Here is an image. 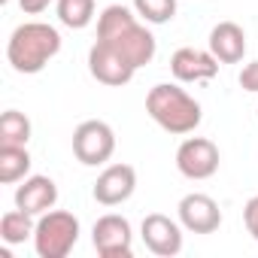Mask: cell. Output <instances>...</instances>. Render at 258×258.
Listing matches in <instances>:
<instances>
[{
    "label": "cell",
    "mask_w": 258,
    "mask_h": 258,
    "mask_svg": "<svg viewBox=\"0 0 258 258\" xmlns=\"http://www.w3.org/2000/svg\"><path fill=\"white\" fill-rule=\"evenodd\" d=\"M31 118L19 109H7L0 115V146H28Z\"/></svg>",
    "instance_id": "17"
},
{
    "label": "cell",
    "mask_w": 258,
    "mask_h": 258,
    "mask_svg": "<svg viewBox=\"0 0 258 258\" xmlns=\"http://www.w3.org/2000/svg\"><path fill=\"white\" fill-rule=\"evenodd\" d=\"M170 73L179 82H210L219 73V58L213 52L182 46V49H176L170 55Z\"/></svg>",
    "instance_id": "12"
},
{
    "label": "cell",
    "mask_w": 258,
    "mask_h": 258,
    "mask_svg": "<svg viewBox=\"0 0 258 258\" xmlns=\"http://www.w3.org/2000/svg\"><path fill=\"white\" fill-rule=\"evenodd\" d=\"M0 4H10V0H0Z\"/></svg>",
    "instance_id": "23"
},
{
    "label": "cell",
    "mask_w": 258,
    "mask_h": 258,
    "mask_svg": "<svg viewBox=\"0 0 258 258\" xmlns=\"http://www.w3.org/2000/svg\"><path fill=\"white\" fill-rule=\"evenodd\" d=\"M219 164H222V155H219V146L207 137H185L176 149V170L185 176V179H210L219 173Z\"/></svg>",
    "instance_id": "6"
},
{
    "label": "cell",
    "mask_w": 258,
    "mask_h": 258,
    "mask_svg": "<svg viewBox=\"0 0 258 258\" xmlns=\"http://www.w3.org/2000/svg\"><path fill=\"white\" fill-rule=\"evenodd\" d=\"M58 22L70 31H82L94 22V0H58L55 4Z\"/></svg>",
    "instance_id": "18"
},
{
    "label": "cell",
    "mask_w": 258,
    "mask_h": 258,
    "mask_svg": "<svg viewBox=\"0 0 258 258\" xmlns=\"http://www.w3.org/2000/svg\"><path fill=\"white\" fill-rule=\"evenodd\" d=\"M137 188V170L131 164H109L94 182V201L103 207H118Z\"/></svg>",
    "instance_id": "11"
},
{
    "label": "cell",
    "mask_w": 258,
    "mask_h": 258,
    "mask_svg": "<svg viewBox=\"0 0 258 258\" xmlns=\"http://www.w3.org/2000/svg\"><path fill=\"white\" fill-rule=\"evenodd\" d=\"M79 240V219L67 210H49L37 216L34 249L40 258H67Z\"/></svg>",
    "instance_id": "4"
},
{
    "label": "cell",
    "mask_w": 258,
    "mask_h": 258,
    "mask_svg": "<svg viewBox=\"0 0 258 258\" xmlns=\"http://www.w3.org/2000/svg\"><path fill=\"white\" fill-rule=\"evenodd\" d=\"M91 243L100 258H131L134 255V231L131 222L118 213H106L94 222Z\"/></svg>",
    "instance_id": "7"
},
{
    "label": "cell",
    "mask_w": 258,
    "mask_h": 258,
    "mask_svg": "<svg viewBox=\"0 0 258 258\" xmlns=\"http://www.w3.org/2000/svg\"><path fill=\"white\" fill-rule=\"evenodd\" d=\"M19 7H22L25 16H40L52 7V0H19Z\"/></svg>",
    "instance_id": "22"
},
{
    "label": "cell",
    "mask_w": 258,
    "mask_h": 258,
    "mask_svg": "<svg viewBox=\"0 0 258 258\" xmlns=\"http://www.w3.org/2000/svg\"><path fill=\"white\" fill-rule=\"evenodd\" d=\"M140 237L146 249L158 258H173L182 252V228L164 213H149L140 225Z\"/></svg>",
    "instance_id": "8"
},
{
    "label": "cell",
    "mask_w": 258,
    "mask_h": 258,
    "mask_svg": "<svg viewBox=\"0 0 258 258\" xmlns=\"http://www.w3.org/2000/svg\"><path fill=\"white\" fill-rule=\"evenodd\" d=\"M240 88L258 94V61H249V64L240 70Z\"/></svg>",
    "instance_id": "21"
},
{
    "label": "cell",
    "mask_w": 258,
    "mask_h": 258,
    "mask_svg": "<svg viewBox=\"0 0 258 258\" xmlns=\"http://www.w3.org/2000/svg\"><path fill=\"white\" fill-rule=\"evenodd\" d=\"M115 152V131L100 121V118H88L73 131V155L85 164V167H100L112 158Z\"/></svg>",
    "instance_id": "5"
},
{
    "label": "cell",
    "mask_w": 258,
    "mask_h": 258,
    "mask_svg": "<svg viewBox=\"0 0 258 258\" xmlns=\"http://www.w3.org/2000/svg\"><path fill=\"white\" fill-rule=\"evenodd\" d=\"M61 52V34L58 28L46 22H25L10 34L7 43V61L16 73L34 76L40 73L55 55Z\"/></svg>",
    "instance_id": "2"
},
{
    "label": "cell",
    "mask_w": 258,
    "mask_h": 258,
    "mask_svg": "<svg viewBox=\"0 0 258 258\" xmlns=\"http://www.w3.org/2000/svg\"><path fill=\"white\" fill-rule=\"evenodd\" d=\"M134 13L146 25H167L176 16V0H134Z\"/></svg>",
    "instance_id": "19"
},
{
    "label": "cell",
    "mask_w": 258,
    "mask_h": 258,
    "mask_svg": "<svg viewBox=\"0 0 258 258\" xmlns=\"http://www.w3.org/2000/svg\"><path fill=\"white\" fill-rule=\"evenodd\" d=\"M58 204V185L55 179L37 173V176H25L22 185L16 188V207L31 213V216H43L49 210H55Z\"/></svg>",
    "instance_id": "13"
},
{
    "label": "cell",
    "mask_w": 258,
    "mask_h": 258,
    "mask_svg": "<svg viewBox=\"0 0 258 258\" xmlns=\"http://www.w3.org/2000/svg\"><path fill=\"white\" fill-rule=\"evenodd\" d=\"M28 173H31L28 146H0V182L13 185V182H22Z\"/></svg>",
    "instance_id": "16"
},
{
    "label": "cell",
    "mask_w": 258,
    "mask_h": 258,
    "mask_svg": "<svg viewBox=\"0 0 258 258\" xmlns=\"http://www.w3.org/2000/svg\"><path fill=\"white\" fill-rule=\"evenodd\" d=\"M97 40L103 46H109L112 52H118L137 70L146 67L158 52V43H155L152 31L143 25V19L137 13H131L127 7H121V4L106 7L97 16Z\"/></svg>",
    "instance_id": "1"
},
{
    "label": "cell",
    "mask_w": 258,
    "mask_h": 258,
    "mask_svg": "<svg viewBox=\"0 0 258 258\" xmlns=\"http://www.w3.org/2000/svg\"><path fill=\"white\" fill-rule=\"evenodd\" d=\"M243 225L252 234V240L258 243V195L246 201V207H243Z\"/></svg>",
    "instance_id": "20"
},
{
    "label": "cell",
    "mask_w": 258,
    "mask_h": 258,
    "mask_svg": "<svg viewBox=\"0 0 258 258\" xmlns=\"http://www.w3.org/2000/svg\"><path fill=\"white\" fill-rule=\"evenodd\" d=\"M176 213H179V225H182L185 231H191V234H213V231H219V225H222V210H219V204H216L210 195H204V191L185 195V198L179 201Z\"/></svg>",
    "instance_id": "10"
},
{
    "label": "cell",
    "mask_w": 258,
    "mask_h": 258,
    "mask_svg": "<svg viewBox=\"0 0 258 258\" xmlns=\"http://www.w3.org/2000/svg\"><path fill=\"white\" fill-rule=\"evenodd\" d=\"M210 52L219 58V64H237L246 55V34L237 22H219L210 31Z\"/></svg>",
    "instance_id": "14"
},
{
    "label": "cell",
    "mask_w": 258,
    "mask_h": 258,
    "mask_svg": "<svg viewBox=\"0 0 258 258\" xmlns=\"http://www.w3.org/2000/svg\"><path fill=\"white\" fill-rule=\"evenodd\" d=\"M146 112H149V118L161 127V131L176 134V137L198 131V124L204 118L201 103L185 88H179L173 82H158L155 88H149Z\"/></svg>",
    "instance_id": "3"
},
{
    "label": "cell",
    "mask_w": 258,
    "mask_h": 258,
    "mask_svg": "<svg viewBox=\"0 0 258 258\" xmlns=\"http://www.w3.org/2000/svg\"><path fill=\"white\" fill-rule=\"evenodd\" d=\"M34 231H37L34 216L19 210V207L4 213V219H0V240H4L7 246H19L25 240H34Z\"/></svg>",
    "instance_id": "15"
},
{
    "label": "cell",
    "mask_w": 258,
    "mask_h": 258,
    "mask_svg": "<svg viewBox=\"0 0 258 258\" xmlns=\"http://www.w3.org/2000/svg\"><path fill=\"white\" fill-rule=\"evenodd\" d=\"M88 73H91L97 82L109 85V88H121V85H127V82L134 79L137 67L127 64L118 52H112L109 46H103V43L97 40V43L88 49Z\"/></svg>",
    "instance_id": "9"
}]
</instances>
